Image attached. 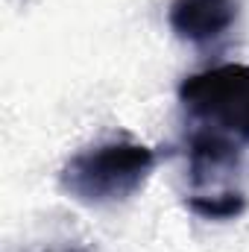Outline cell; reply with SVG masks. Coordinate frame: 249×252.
<instances>
[{"mask_svg": "<svg viewBox=\"0 0 249 252\" xmlns=\"http://www.w3.org/2000/svg\"><path fill=\"white\" fill-rule=\"evenodd\" d=\"M158 153L132 138H109L73 153L59 170V188L91 208L126 202L147 185Z\"/></svg>", "mask_w": 249, "mask_h": 252, "instance_id": "cell-1", "label": "cell"}, {"mask_svg": "<svg viewBox=\"0 0 249 252\" xmlns=\"http://www.w3.org/2000/svg\"><path fill=\"white\" fill-rule=\"evenodd\" d=\"M179 109L190 129L249 147V64L226 62L185 76L179 85Z\"/></svg>", "mask_w": 249, "mask_h": 252, "instance_id": "cell-2", "label": "cell"}, {"mask_svg": "<svg viewBox=\"0 0 249 252\" xmlns=\"http://www.w3.org/2000/svg\"><path fill=\"white\" fill-rule=\"evenodd\" d=\"M241 18V0H173L167 24L179 41L208 47L223 41Z\"/></svg>", "mask_w": 249, "mask_h": 252, "instance_id": "cell-3", "label": "cell"}]
</instances>
